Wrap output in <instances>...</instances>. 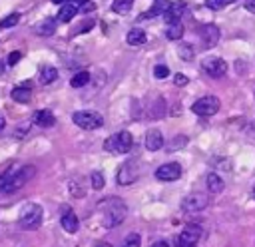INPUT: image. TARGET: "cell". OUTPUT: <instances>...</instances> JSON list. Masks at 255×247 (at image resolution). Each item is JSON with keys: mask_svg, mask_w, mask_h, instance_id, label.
<instances>
[{"mask_svg": "<svg viewBox=\"0 0 255 247\" xmlns=\"http://www.w3.org/2000/svg\"><path fill=\"white\" fill-rule=\"evenodd\" d=\"M133 6V0H114L112 2V10L116 14H128Z\"/></svg>", "mask_w": 255, "mask_h": 247, "instance_id": "d4e9b609", "label": "cell"}, {"mask_svg": "<svg viewBox=\"0 0 255 247\" xmlns=\"http://www.w3.org/2000/svg\"><path fill=\"white\" fill-rule=\"evenodd\" d=\"M179 175H181V165L175 161L163 163L155 169V177L159 181H175V179H179Z\"/></svg>", "mask_w": 255, "mask_h": 247, "instance_id": "7c38bea8", "label": "cell"}, {"mask_svg": "<svg viewBox=\"0 0 255 247\" xmlns=\"http://www.w3.org/2000/svg\"><path fill=\"white\" fill-rule=\"evenodd\" d=\"M145 147L149 151H157L159 147H163V135L159 129H149L145 135Z\"/></svg>", "mask_w": 255, "mask_h": 247, "instance_id": "d6986e66", "label": "cell"}, {"mask_svg": "<svg viewBox=\"0 0 255 247\" xmlns=\"http://www.w3.org/2000/svg\"><path fill=\"white\" fill-rule=\"evenodd\" d=\"M88 82H90V74H88V72H78V74L70 80V86H72V88H84Z\"/></svg>", "mask_w": 255, "mask_h": 247, "instance_id": "484cf974", "label": "cell"}, {"mask_svg": "<svg viewBox=\"0 0 255 247\" xmlns=\"http://www.w3.org/2000/svg\"><path fill=\"white\" fill-rule=\"evenodd\" d=\"M191 112L201 116V118H209L215 116L219 112V98L217 96H203L197 102L191 104Z\"/></svg>", "mask_w": 255, "mask_h": 247, "instance_id": "8992f818", "label": "cell"}, {"mask_svg": "<svg viewBox=\"0 0 255 247\" xmlns=\"http://www.w3.org/2000/svg\"><path fill=\"white\" fill-rule=\"evenodd\" d=\"M197 36H199L201 48L203 50H209V48H213L219 42V28L215 24H203V26H199Z\"/></svg>", "mask_w": 255, "mask_h": 247, "instance_id": "30bf717a", "label": "cell"}, {"mask_svg": "<svg viewBox=\"0 0 255 247\" xmlns=\"http://www.w3.org/2000/svg\"><path fill=\"white\" fill-rule=\"evenodd\" d=\"M32 122L36 125H40V127H52L54 122H56V118H54V114L50 110H38V112H34Z\"/></svg>", "mask_w": 255, "mask_h": 247, "instance_id": "e0dca14e", "label": "cell"}, {"mask_svg": "<svg viewBox=\"0 0 255 247\" xmlns=\"http://www.w3.org/2000/svg\"><path fill=\"white\" fill-rule=\"evenodd\" d=\"M94 247H114V245H110V243H106V241H98Z\"/></svg>", "mask_w": 255, "mask_h": 247, "instance_id": "f35d334b", "label": "cell"}, {"mask_svg": "<svg viewBox=\"0 0 255 247\" xmlns=\"http://www.w3.org/2000/svg\"><path fill=\"white\" fill-rule=\"evenodd\" d=\"M42 215H44V213H42V207H40L38 203H26V205H22V209H20V213H18V223H20L22 229L34 231V229L40 227Z\"/></svg>", "mask_w": 255, "mask_h": 247, "instance_id": "3957f363", "label": "cell"}, {"mask_svg": "<svg viewBox=\"0 0 255 247\" xmlns=\"http://www.w3.org/2000/svg\"><path fill=\"white\" fill-rule=\"evenodd\" d=\"M62 213H60V223H62V227L68 231V233H76L78 231V227H80V221H78V215L72 211V207L70 205H62V209H60Z\"/></svg>", "mask_w": 255, "mask_h": 247, "instance_id": "4fadbf2b", "label": "cell"}, {"mask_svg": "<svg viewBox=\"0 0 255 247\" xmlns=\"http://www.w3.org/2000/svg\"><path fill=\"white\" fill-rule=\"evenodd\" d=\"M20 58H22V52H18V50H16V52H12V54L8 56V66H14Z\"/></svg>", "mask_w": 255, "mask_h": 247, "instance_id": "836d02e7", "label": "cell"}, {"mask_svg": "<svg viewBox=\"0 0 255 247\" xmlns=\"http://www.w3.org/2000/svg\"><path fill=\"white\" fill-rule=\"evenodd\" d=\"M153 76H155L157 80H163V78H167V76H169V70H167V66H165V64H157V66L153 68Z\"/></svg>", "mask_w": 255, "mask_h": 247, "instance_id": "4dcf8cb0", "label": "cell"}, {"mask_svg": "<svg viewBox=\"0 0 255 247\" xmlns=\"http://www.w3.org/2000/svg\"><path fill=\"white\" fill-rule=\"evenodd\" d=\"M173 84H175L177 88H183V86L189 84V80H187V76H183V74H175V76H173Z\"/></svg>", "mask_w": 255, "mask_h": 247, "instance_id": "1f68e13d", "label": "cell"}, {"mask_svg": "<svg viewBox=\"0 0 255 247\" xmlns=\"http://www.w3.org/2000/svg\"><path fill=\"white\" fill-rule=\"evenodd\" d=\"M34 175H36V167L34 165H24V167H20L16 171L12 167H8L6 173L0 177V189H2V193H14L20 187H24Z\"/></svg>", "mask_w": 255, "mask_h": 247, "instance_id": "7a4b0ae2", "label": "cell"}, {"mask_svg": "<svg viewBox=\"0 0 255 247\" xmlns=\"http://www.w3.org/2000/svg\"><path fill=\"white\" fill-rule=\"evenodd\" d=\"M2 72H4V64L0 62V74H2Z\"/></svg>", "mask_w": 255, "mask_h": 247, "instance_id": "b9f144b4", "label": "cell"}, {"mask_svg": "<svg viewBox=\"0 0 255 247\" xmlns=\"http://www.w3.org/2000/svg\"><path fill=\"white\" fill-rule=\"evenodd\" d=\"M179 58L185 60V62H191L193 60V48L189 44H181L179 46Z\"/></svg>", "mask_w": 255, "mask_h": 247, "instance_id": "83f0119b", "label": "cell"}, {"mask_svg": "<svg viewBox=\"0 0 255 247\" xmlns=\"http://www.w3.org/2000/svg\"><path fill=\"white\" fill-rule=\"evenodd\" d=\"M209 205V197L203 193H189L181 201V209L185 213H199Z\"/></svg>", "mask_w": 255, "mask_h": 247, "instance_id": "ba28073f", "label": "cell"}, {"mask_svg": "<svg viewBox=\"0 0 255 247\" xmlns=\"http://www.w3.org/2000/svg\"><path fill=\"white\" fill-rule=\"evenodd\" d=\"M223 2V6H227V4H231V2H235V0H221Z\"/></svg>", "mask_w": 255, "mask_h": 247, "instance_id": "60d3db41", "label": "cell"}, {"mask_svg": "<svg viewBox=\"0 0 255 247\" xmlns=\"http://www.w3.org/2000/svg\"><path fill=\"white\" fill-rule=\"evenodd\" d=\"M205 6L211 8V10H221L223 8V2L221 0H205Z\"/></svg>", "mask_w": 255, "mask_h": 247, "instance_id": "d6a6232c", "label": "cell"}, {"mask_svg": "<svg viewBox=\"0 0 255 247\" xmlns=\"http://www.w3.org/2000/svg\"><path fill=\"white\" fill-rule=\"evenodd\" d=\"M90 179H92V187H94L96 191H100V189L104 187V175H102L100 171H94V173L90 175Z\"/></svg>", "mask_w": 255, "mask_h": 247, "instance_id": "f1b7e54d", "label": "cell"}, {"mask_svg": "<svg viewBox=\"0 0 255 247\" xmlns=\"http://www.w3.org/2000/svg\"><path fill=\"white\" fill-rule=\"evenodd\" d=\"M137 177H139V163L135 159H128L126 163H122L120 169H118V175H116L120 185H129Z\"/></svg>", "mask_w": 255, "mask_h": 247, "instance_id": "52a82bcc", "label": "cell"}, {"mask_svg": "<svg viewBox=\"0 0 255 247\" xmlns=\"http://www.w3.org/2000/svg\"><path fill=\"white\" fill-rule=\"evenodd\" d=\"M201 235H203V227L197 223H189L179 233V245L177 247H195V243L201 239Z\"/></svg>", "mask_w": 255, "mask_h": 247, "instance_id": "9c48e42d", "label": "cell"}, {"mask_svg": "<svg viewBox=\"0 0 255 247\" xmlns=\"http://www.w3.org/2000/svg\"><path fill=\"white\" fill-rule=\"evenodd\" d=\"M149 247H169V243L167 241H153Z\"/></svg>", "mask_w": 255, "mask_h": 247, "instance_id": "74e56055", "label": "cell"}, {"mask_svg": "<svg viewBox=\"0 0 255 247\" xmlns=\"http://www.w3.org/2000/svg\"><path fill=\"white\" fill-rule=\"evenodd\" d=\"M54 4H66V2H76V4H84L86 0H52Z\"/></svg>", "mask_w": 255, "mask_h": 247, "instance_id": "8d00e7d4", "label": "cell"}, {"mask_svg": "<svg viewBox=\"0 0 255 247\" xmlns=\"http://www.w3.org/2000/svg\"><path fill=\"white\" fill-rule=\"evenodd\" d=\"M139 243H141L139 235H137V233H131V235H128V237L124 239V245H122V247H139Z\"/></svg>", "mask_w": 255, "mask_h": 247, "instance_id": "f546056e", "label": "cell"}, {"mask_svg": "<svg viewBox=\"0 0 255 247\" xmlns=\"http://www.w3.org/2000/svg\"><path fill=\"white\" fill-rule=\"evenodd\" d=\"M72 122L82 127V129H98L104 125V118L98 112H90V110H80L72 114Z\"/></svg>", "mask_w": 255, "mask_h": 247, "instance_id": "5b68a950", "label": "cell"}, {"mask_svg": "<svg viewBox=\"0 0 255 247\" xmlns=\"http://www.w3.org/2000/svg\"><path fill=\"white\" fill-rule=\"evenodd\" d=\"M126 42H128L129 46H141V44L147 42V34H145L141 28H131V30L128 32V36H126Z\"/></svg>", "mask_w": 255, "mask_h": 247, "instance_id": "ffe728a7", "label": "cell"}, {"mask_svg": "<svg viewBox=\"0 0 255 247\" xmlns=\"http://www.w3.org/2000/svg\"><path fill=\"white\" fill-rule=\"evenodd\" d=\"M169 6H171V2H169V0H153L151 8H149L147 12H143V14L139 16V20H147V18H157V16H163V14L169 10Z\"/></svg>", "mask_w": 255, "mask_h": 247, "instance_id": "5bb4252c", "label": "cell"}, {"mask_svg": "<svg viewBox=\"0 0 255 247\" xmlns=\"http://www.w3.org/2000/svg\"><path fill=\"white\" fill-rule=\"evenodd\" d=\"M245 10L255 12V0H247V2H245Z\"/></svg>", "mask_w": 255, "mask_h": 247, "instance_id": "d590c367", "label": "cell"}, {"mask_svg": "<svg viewBox=\"0 0 255 247\" xmlns=\"http://www.w3.org/2000/svg\"><path fill=\"white\" fill-rule=\"evenodd\" d=\"M98 211H100L102 227L104 229H114V227H118L126 219L128 205L122 199H118V197H108V199H102L98 203Z\"/></svg>", "mask_w": 255, "mask_h": 247, "instance_id": "6da1fadb", "label": "cell"}, {"mask_svg": "<svg viewBox=\"0 0 255 247\" xmlns=\"http://www.w3.org/2000/svg\"><path fill=\"white\" fill-rule=\"evenodd\" d=\"M165 36H167V40H179V38L183 36V26H181V22H177V24H167Z\"/></svg>", "mask_w": 255, "mask_h": 247, "instance_id": "cb8c5ba5", "label": "cell"}, {"mask_svg": "<svg viewBox=\"0 0 255 247\" xmlns=\"http://www.w3.org/2000/svg\"><path fill=\"white\" fill-rule=\"evenodd\" d=\"M10 96H12V100L18 102V104H28V102L32 100V88H30V82H24L22 86L14 88Z\"/></svg>", "mask_w": 255, "mask_h": 247, "instance_id": "2e32d148", "label": "cell"}, {"mask_svg": "<svg viewBox=\"0 0 255 247\" xmlns=\"http://www.w3.org/2000/svg\"><path fill=\"white\" fill-rule=\"evenodd\" d=\"M78 12H80V4H76V2H66V4H62L60 10H58V20H60V22H70Z\"/></svg>", "mask_w": 255, "mask_h": 247, "instance_id": "ac0fdd59", "label": "cell"}, {"mask_svg": "<svg viewBox=\"0 0 255 247\" xmlns=\"http://www.w3.org/2000/svg\"><path fill=\"white\" fill-rule=\"evenodd\" d=\"M205 185H207V189L211 191V193H221L223 191V187H225V183H223V179L217 175V173H207V177H205Z\"/></svg>", "mask_w": 255, "mask_h": 247, "instance_id": "44dd1931", "label": "cell"}, {"mask_svg": "<svg viewBox=\"0 0 255 247\" xmlns=\"http://www.w3.org/2000/svg\"><path fill=\"white\" fill-rule=\"evenodd\" d=\"M94 8H96V4L90 2V0H86V2L80 6V12H90V10H94Z\"/></svg>", "mask_w": 255, "mask_h": 247, "instance_id": "e575fe53", "label": "cell"}, {"mask_svg": "<svg viewBox=\"0 0 255 247\" xmlns=\"http://www.w3.org/2000/svg\"><path fill=\"white\" fill-rule=\"evenodd\" d=\"M20 22V14L18 12H14V14H10V16H6L4 20H0V28L4 30V28H12V26H16Z\"/></svg>", "mask_w": 255, "mask_h": 247, "instance_id": "4316f807", "label": "cell"}, {"mask_svg": "<svg viewBox=\"0 0 255 247\" xmlns=\"http://www.w3.org/2000/svg\"><path fill=\"white\" fill-rule=\"evenodd\" d=\"M185 2L183 0H175V2H171V6H169V10L163 14V18H165V22L167 24H177L179 22V18H181V14L185 12Z\"/></svg>", "mask_w": 255, "mask_h": 247, "instance_id": "9a60e30c", "label": "cell"}, {"mask_svg": "<svg viewBox=\"0 0 255 247\" xmlns=\"http://www.w3.org/2000/svg\"><path fill=\"white\" fill-rule=\"evenodd\" d=\"M253 195H255V187H253Z\"/></svg>", "mask_w": 255, "mask_h": 247, "instance_id": "7bdbcfd3", "label": "cell"}, {"mask_svg": "<svg viewBox=\"0 0 255 247\" xmlns=\"http://www.w3.org/2000/svg\"><path fill=\"white\" fill-rule=\"evenodd\" d=\"M36 32L40 34V36H52L54 32H56V18H44L38 26H36Z\"/></svg>", "mask_w": 255, "mask_h": 247, "instance_id": "7402d4cb", "label": "cell"}, {"mask_svg": "<svg viewBox=\"0 0 255 247\" xmlns=\"http://www.w3.org/2000/svg\"><path fill=\"white\" fill-rule=\"evenodd\" d=\"M201 68H203V72H205L207 76H211V78H221V76L227 72L225 60H221V58H217V56H207V58H203V60H201Z\"/></svg>", "mask_w": 255, "mask_h": 247, "instance_id": "8fae6325", "label": "cell"}, {"mask_svg": "<svg viewBox=\"0 0 255 247\" xmlns=\"http://www.w3.org/2000/svg\"><path fill=\"white\" fill-rule=\"evenodd\" d=\"M133 145V137L129 131H118L104 141V149L110 153H128Z\"/></svg>", "mask_w": 255, "mask_h": 247, "instance_id": "277c9868", "label": "cell"}, {"mask_svg": "<svg viewBox=\"0 0 255 247\" xmlns=\"http://www.w3.org/2000/svg\"><path fill=\"white\" fill-rule=\"evenodd\" d=\"M56 78H58V70L54 66L40 68V82L42 84H52V82H56Z\"/></svg>", "mask_w": 255, "mask_h": 247, "instance_id": "603a6c76", "label": "cell"}, {"mask_svg": "<svg viewBox=\"0 0 255 247\" xmlns=\"http://www.w3.org/2000/svg\"><path fill=\"white\" fill-rule=\"evenodd\" d=\"M4 125H6V120H4V116L0 114V129H4Z\"/></svg>", "mask_w": 255, "mask_h": 247, "instance_id": "ab89813d", "label": "cell"}]
</instances>
